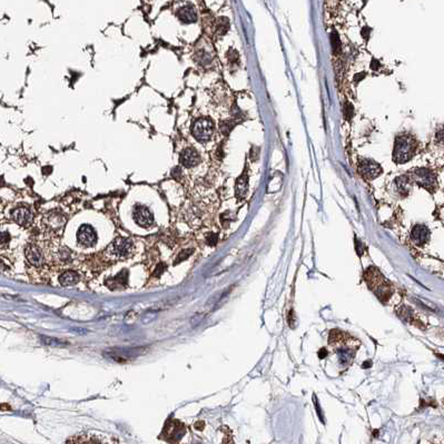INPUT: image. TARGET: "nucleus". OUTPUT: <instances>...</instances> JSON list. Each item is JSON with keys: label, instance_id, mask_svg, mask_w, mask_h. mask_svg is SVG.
<instances>
[{"label": "nucleus", "instance_id": "nucleus-1", "mask_svg": "<svg viewBox=\"0 0 444 444\" xmlns=\"http://www.w3.org/2000/svg\"><path fill=\"white\" fill-rule=\"evenodd\" d=\"M135 252L134 242L131 239H117L106 248V257L115 261H122L132 256Z\"/></svg>", "mask_w": 444, "mask_h": 444}, {"label": "nucleus", "instance_id": "nucleus-2", "mask_svg": "<svg viewBox=\"0 0 444 444\" xmlns=\"http://www.w3.org/2000/svg\"><path fill=\"white\" fill-rule=\"evenodd\" d=\"M414 146L409 137L398 136L395 140L393 150V159L397 164H404L413 157Z\"/></svg>", "mask_w": 444, "mask_h": 444}, {"label": "nucleus", "instance_id": "nucleus-3", "mask_svg": "<svg viewBox=\"0 0 444 444\" xmlns=\"http://www.w3.org/2000/svg\"><path fill=\"white\" fill-rule=\"evenodd\" d=\"M214 133V124L207 118H200L193 124L192 134L195 140L199 143H205L210 140Z\"/></svg>", "mask_w": 444, "mask_h": 444}, {"label": "nucleus", "instance_id": "nucleus-4", "mask_svg": "<svg viewBox=\"0 0 444 444\" xmlns=\"http://www.w3.org/2000/svg\"><path fill=\"white\" fill-rule=\"evenodd\" d=\"M133 219L137 225L148 228L152 226L155 222L154 214L145 205H136L133 209Z\"/></svg>", "mask_w": 444, "mask_h": 444}, {"label": "nucleus", "instance_id": "nucleus-5", "mask_svg": "<svg viewBox=\"0 0 444 444\" xmlns=\"http://www.w3.org/2000/svg\"><path fill=\"white\" fill-rule=\"evenodd\" d=\"M78 244L85 248L94 247L97 243V234L94 227L89 224H84L77 232Z\"/></svg>", "mask_w": 444, "mask_h": 444}, {"label": "nucleus", "instance_id": "nucleus-6", "mask_svg": "<svg viewBox=\"0 0 444 444\" xmlns=\"http://www.w3.org/2000/svg\"><path fill=\"white\" fill-rule=\"evenodd\" d=\"M413 179L418 185L433 192L437 187V178L431 170L427 168H418L414 170Z\"/></svg>", "mask_w": 444, "mask_h": 444}, {"label": "nucleus", "instance_id": "nucleus-7", "mask_svg": "<svg viewBox=\"0 0 444 444\" xmlns=\"http://www.w3.org/2000/svg\"><path fill=\"white\" fill-rule=\"evenodd\" d=\"M360 174L365 179H374L382 173V167L372 159H363L360 163Z\"/></svg>", "mask_w": 444, "mask_h": 444}, {"label": "nucleus", "instance_id": "nucleus-8", "mask_svg": "<svg viewBox=\"0 0 444 444\" xmlns=\"http://www.w3.org/2000/svg\"><path fill=\"white\" fill-rule=\"evenodd\" d=\"M25 256L27 261L35 267H42L44 265V255L42 249L37 245L28 244L25 247Z\"/></svg>", "mask_w": 444, "mask_h": 444}, {"label": "nucleus", "instance_id": "nucleus-9", "mask_svg": "<svg viewBox=\"0 0 444 444\" xmlns=\"http://www.w3.org/2000/svg\"><path fill=\"white\" fill-rule=\"evenodd\" d=\"M11 218L20 226H29L33 222V213L27 207H18L12 210Z\"/></svg>", "mask_w": 444, "mask_h": 444}, {"label": "nucleus", "instance_id": "nucleus-10", "mask_svg": "<svg viewBox=\"0 0 444 444\" xmlns=\"http://www.w3.org/2000/svg\"><path fill=\"white\" fill-rule=\"evenodd\" d=\"M200 157L199 154L197 152L196 149L194 148H186L184 149L181 154V164L184 166V167L191 168L194 167L197 164L199 163Z\"/></svg>", "mask_w": 444, "mask_h": 444}, {"label": "nucleus", "instance_id": "nucleus-11", "mask_svg": "<svg viewBox=\"0 0 444 444\" xmlns=\"http://www.w3.org/2000/svg\"><path fill=\"white\" fill-rule=\"evenodd\" d=\"M66 218L60 213H50L45 217V225L49 231L58 232L64 226Z\"/></svg>", "mask_w": 444, "mask_h": 444}, {"label": "nucleus", "instance_id": "nucleus-12", "mask_svg": "<svg viewBox=\"0 0 444 444\" xmlns=\"http://www.w3.org/2000/svg\"><path fill=\"white\" fill-rule=\"evenodd\" d=\"M430 233L424 225H415L412 230V241L418 246H423L429 241Z\"/></svg>", "mask_w": 444, "mask_h": 444}, {"label": "nucleus", "instance_id": "nucleus-13", "mask_svg": "<svg viewBox=\"0 0 444 444\" xmlns=\"http://www.w3.org/2000/svg\"><path fill=\"white\" fill-rule=\"evenodd\" d=\"M177 17L179 20L185 22V24H192L197 20V15L195 9L192 6H185L179 9L177 11Z\"/></svg>", "mask_w": 444, "mask_h": 444}, {"label": "nucleus", "instance_id": "nucleus-14", "mask_svg": "<svg viewBox=\"0 0 444 444\" xmlns=\"http://www.w3.org/2000/svg\"><path fill=\"white\" fill-rule=\"evenodd\" d=\"M236 196L239 199H244L248 191V175L244 173L236 182Z\"/></svg>", "mask_w": 444, "mask_h": 444}, {"label": "nucleus", "instance_id": "nucleus-15", "mask_svg": "<svg viewBox=\"0 0 444 444\" xmlns=\"http://www.w3.org/2000/svg\"><path fill=\"white\" fill-rule=\"evenodd\" d=\"M79 280V275L75 271H67L59 276V283L62 286H70L75 285Z\"/></svg>", "mask_w": 444, "mask_h": 444}, {"label": "nucleus", "instance_id": "nucleus-16", "mask_svg": "<svg viewBox=\"0 0 444 444\" xmlns=\"http://www.w3.org/2000/svg\"><path fill=\"white\" fill-rule=\"evenodd\" d=\"M11 240H12V237H11L10 233H9L7 230L0 228V252L6 250L10 247Z\"/></svg>", "mask_w": 444, "mask_h": 444}, {"label": "nucleus", "instance_id": "nucleus-17", "mask_svg": "<svg viewBox=\"0 0 444 444\" xmlns=\"http://www.w3.org/2000/svg\"><path fill=\"white\" fill-rule=\"evenodd\" d=\"M396 187L398 192L401 193L403 195H406L407 193L410 192L411 188V184L409 181V177L407 176H401L396 178Z\"/></svg>", "mask_w": 444, "mask_h": 444}, {"label": "nucleus", "instance_id": "nucleus-18", "mask_svg": "<svg viewBox=\"0 0 444 444\" xmlns=\"http://www.w3.org/2000/svg\"><path fill=\"white\" fill-rule=\"evenodd\" d=\"M195 60L198 62L199 65L205 66V65H208L209 62L212 61V56H210L208 52L200 50L195 55Z\"/></svg>", "mask_w": 444, "mask_h": 444}, {"label": "nucleus", "instance_id": "nucleus-19", "mask_svg": "<svg viewBox=\"0 0 444 444\" xmlns=\"http://www.w3.org/2000/svg\"><path fill=\"white\" fill-rule=\"evenodd\" d=\"M228 28H230V21H228L226 18H221V19L218 20V24H217L218 34L225 35L227 33Z\"/></svg>", "mask_w": 444, "mask_h": 444}, {"label": "nucleus", "instance_id": "nucleus-20", "mask_svg": "<svg viewBox=\"0 0 444 444\" xmlns=\"http://www.w3.org/2000/svg\"><path fill=\"white\" fill-rule=\"evenodd\" d=\"M235 126V123H233L232 120H226V122H223L221 124V131L224 134V135H228L231 133V131Z\"/></svg>", "mask_w": 444, "mask_h": 444}, {"label": "nucleus", "instance_id": "nucleus-21", "mask_svg": "<svg viewBox=\"0 0 444 444\" xmlns=\"http://www.w3.org/2000/svg\"><path fill=\"white\" fill-rule=\"evenodd\" d=\"M331 40H332V47H333V50L336 53L340 50V47H341L340 37L336 31H333V34H332V36H331Z\"/></svg>", "mask_w": 444, "mask_h": 444}, {"label": "nucleus", "instance_id": "nucleus-22", "mask_svg": "<svg viewBox=\"0 0 444 444\" xmlns=\"http://www.w3.org/2000/svg\"><path fill=\"white\" fill-rule=\"evenodd\" d=\"M353 113H354L353 106L349 104V102H346V104H345V106H344V116H345V118H346L347 120L351 119L352 116H353Z\"/></svg>", "mask_w": 444, "mask_h": 444}, {"label": "nucleus", "instance_id": "nucleus-23", "mask_svg": "<svg viewBox=\"0 0 444 444\" xmlns=\"http://www.w3.org/2000/svg\"><path fill=\"white\" fill-rule=\"evenodd\" d=\"M227 57H228V59H230L231 62H236V61H239V58H240L239 52H237L236 50H234V49H231V50L228 51Z\"/></svg>", "mask_w": 444, "mask_h": 444}, {"label": "nucleus", "instance_id": "nucleus-24", "mask_svg": "<svg viewBox=\"0 0 444 444\" xmlns=\"http://www.w3.org/2000/svg\"><path fill=\"white\" fill-rule=\"evenodd\" d=\"M45 342H46L48 345H51V346H56V345H60L61 344V342H59V341H56L55 339H50V338H42Z\"/></svg>", "mask_w": 444, "mask_h": 444}, {"label": "nucleus", "instance_id": "nucleus-25", "mask_svg": "<svg viewBox=\"0 0 444 444\" xmlns=\"http://www.w3.org/2000/svg\"><path fill=\"white\" fill-rule=\"evenodd\" d=\"M181 174H182V172H181V168H179V167L174 168V169H173V172H172L173 177H175V178H178V177H179V175H181Z\"/></svg>", "mask_w": 444, "mask_h": 444}, {"label": "nucleus", "instance_id": "nucleus-26", "mask_svg": "<svg viewBox=\"0 0 444 444\" xmlns=\"http://www.w3.org/2000/svg\"><path fill=\"white\" fill-rule=\"evenodd\" d=\"M8 270V266L3 263L2 259H0V273H3Z\"/></svg>", "mask_w": 444, "mask_h": 444}, {"label": "nucleus", "instance_id": "nucleus-27", "mask_svg": "<svg viewBox=\"0 0 444 444\" xmlns=\"http://www.w3.org/2000/svg\"><path fill=\"white\" fill-rule=\"evenodd\" d=\"M379 66H380L379 60H376V59L372 60V64H371V68H372V69H378V67H379Z\"/></svg>", "mask_w": 444, "mask_h": 444}, {"label": "nucleus", "instance_id": "nucleus-28", "mask_svg": "<svg viewBox=\"0 0 444 444\" xmlns=\"http://www.w3.org/2000/svg\"><path fill=\"white\" fill-rule=\"evenodd\" d=\"M326 354H327V352H326L325 348L321 349V351H320V357H325L324 355H326Z\"/></svg>", "mask_w": 444, "mask_h": 444}]
</instances>
